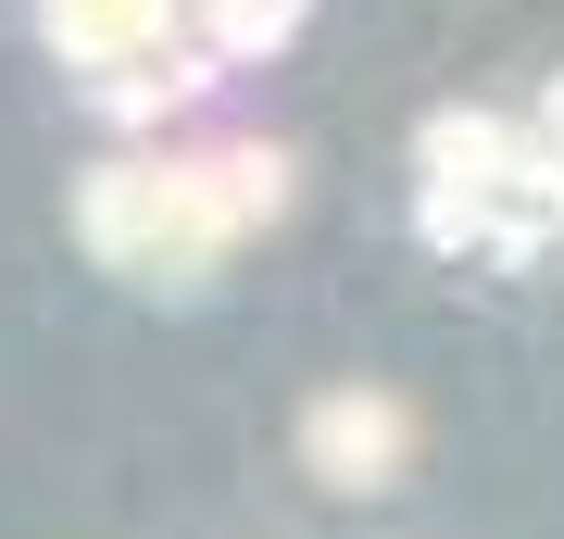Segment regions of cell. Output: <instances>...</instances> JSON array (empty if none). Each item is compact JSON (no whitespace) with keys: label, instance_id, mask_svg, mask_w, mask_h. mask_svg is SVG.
<instances>
[{"label":"cell","instance_id":"6da1fadb","mask_svg":"<svg viewBox=\"0 0 564 539\" xmlns=\"http://www.w3.org/2000/svg\"><path fill=\"white\" fill-rule=\"evenodd\" d=\"M289 201V151L263 139H226V151H188V163H101L76 188V239L113 263V277H151V289H188L226 239L276 226Z\"/></svg>","mask_w":564,"mask_h":539},{"label":"cell","instance_id":"7a4b0ae2","mask_svg":"<svg viewBox=\"0 0 564 539\" xmlns=\"http://www.w3.org/2000/svg\"><path fill=\"white\" fill-rule=\"evenodd\" d=\"M514 126L502 114H440L426 126V239L440 251H514Z\"/></svg>","mask_w":564,"mask_h":539},{"label":"cell","instance_id":"3957f363","mask_svg":"<svg viewBox=\"0 0 564 539\" xmlns=\"http://www.w3.org/2000/svg\"><path fill=\"white\" fill-rule=\"evenodd\" d=\"M402 452H414V427H402V401H377V389H326L302 414V464L326 489H389Z\"/></svg>","mask_w":564,"mask_h":539},{"label":"cell","instance_id":"277c9868","mask_svg":"<svg viewBox=\"0 0 564 539\" xmlns=\"http://www.w3.org/2000/svg\"><path fill=\"white\" fill-rule=\"evenodd\" d=\"M302 39V0H188V51L202 63H263Z\"/></svg>","mask_w":564,"mask_h":539}]
</instances>
